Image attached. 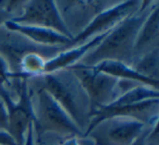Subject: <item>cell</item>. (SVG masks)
<instances>
[{
  "label": "cell",
  "instance_id": "obj_1",
  "mask_svg": "<svg viewBox=\"0 0 159 145\" xmlns=\"http://www.w3.org/2000/svg\"><path fill=\"white\" fill-rule=\"evenodd\" d=\"M152 7L150 1H143L141 8L135 13L113 27L100 44L92 49L80 63L93 67L104 60H119L125 62L134 57L135 40Z\"/></svg>",
  "mask_w": 159,
  "mask_h": 145
},
{
  "label": "cell",
  "instance_id": "obj_2",
  "mask_svg": "<svg viewBox=\"0 0 159 145\" xmlns=\"http://www.w3.org/2000/svg\"><path fill=\"white\" fill-rule=\"evenodd\" d=\"M42 77L43 90L51 95L66 110L81 131L83 132V128H85L86 131L89 123L92 106L89 95L76 75L70 69H64L44 74Z\"/></svg>",
  "mask_w": 159,
  "mask_h": 145
},
{
  "label": "cell",
  "instance_id": "obj_3",
  "mask_svg": "<svg viewBox=\"0 0 159 145\" xmlns=\"http://www.w3.org/2000/svg\"><path fill=\"white\" fill-rule=\"evenodd\" d=\"M152 127L131 117H113L100 121L83 136L94 145H132Z\"/></svg>",
  "mask_w": 159,
  "mask_h": 145
},
{
  "label": "cell",
  "instance_id": "obj_4",
  "mask_svg": "<svg viewBox=\"0 0 159 145\" xmlns=\"http://www.w3.org/2000/svg\"><path fill=\"white\" fill-rule=\"evenodd\" d=\"M0 97L3 99L8 111V132L13 136L18 145H23L30 123L35 122V112L26 79L19 82V98L14 101L7 87L0 86Z\"/></svg>",
  "mask_w": 159,
  "mask_h": 145
},
{
  "label": "cell",
  "instance_id": "obj_5",
  "mask_svg": "<svg viewBox=\"0 0 159 145\" xmlns=\"http://www.w3.org/2000/svg\"><path fill=\"white\" fill-rule=\"evenodd\" d=\"M71 71L80 80L91 101L92 111L111 104L121 95L120 80L105 73L98 72L93 67L77 63L70 67Z\"/></svg>",
  "mask_w": 159,
  "mask_h": 145
},
{
  "label": "cell",
  "instance_id": "obj_6",
  "mask_svg": "<svg viewBox=\"0 0 159 145\" xmlns=\"http://www.w3.org/2000/svg\"><path fill=\"white\" fill-rule=\"evenodd\" d=\"M34 128L36 131H53L71 136H83V132L66 110L43 88L38 91L37 107H34Z\"/></svg>",
  "mask_w": 159,
  "mask_h": 145
},
{
  "label": "cell",
  "instance_id": "obj_7",
  "mask_svg": "<svg viewBox=\"0 0 159 145\" xmlns=\"http://www.w3.org/2000/svg\"><path fill=\"white\" fill-rule=\"evenodd\" d=\"M11 21L20 24L34 25L53 30L62 35L73 40V35L64 22L56 1L51 0H33L25 2L20 16Z\"/></svg>",
  "mask_w": 159,
  "mask_h": 145
},
{
  "label": "cell",
  "instance_id": "obj_8",
  "mask_svg": "<svg viewBox=\"0 0 159 145\" xmlns=\"http://www.w3.org/2000/svg\"><path fill=\"white\" fill-rule=\"evenodd\" d=\"M142 2L143 1H135V0L122 1L108 9L98 12L93 18V20L76 36L73 37L70 45L76 46V45L83 44L94 36L111 31L124 19L135 13L141 8Z\"/></svg>",
  "mask_w": 159,
  "mask_h": 145
},
{
  "label": "cell",
  "instance_id": "obj_9",
  "mask_svg": "<svg viewBox=\"0 0 159 145\" xmlns=\"http://www.w3.org/2000/svg\"><path fill=\"white\" fill-rule=\"evenodd\" d=\"M109 32L94 36V37H92L91 40H89L87 42L83 43V44L76 45V46L73 47V48L66 49V50L58 54L57 56H55V57L51 58V59L47 60L46 63H45L43 75L48 74V73L57 72V71H60V70H64V69H69L70 67L80 63V61H81L92 49H94L96 46H98V45L100 44V42L106 37Z\"/></svg>",
  "mask_w": 159,
  "mask_h": 145
},
{
  "label": "cell",
  "instance_id": "obj_10",
  "mask_svg": "<svg viewBox=\"0 0 159 145\" xmlns=\"http://www.w3.org/2000/svg\"><path fill=\"white\" fill-rule=\"evenodd\" d=\"M159 37V5L155 2L147 18L142 24L134 44V56L142 55L158 48Z\"/></svg>",
  "mask_w": 159,
  "mask_h": 145
},
{
  "label": "cell",
  "instance_id": "obj_11",
  "mask_svg": "<svg viewBox=\"0 0 159 145\" xmlns=\"http://www.w3.org/2000/svg\"><path fill=\"white\" fill-rule=\"evenodd\" d=\"M6 27L9 31L16 32L25 36L29 40L45 46H55V45H70L72 40L53 30L45 29V27L34 26V25L20 24V23L8 21L6 22Z\"/></svg>",
  "mask_w": 159,
  "mask_h": 145
},
{
  "label": "cell",
  "instance_id": "obj_12",
  "mask_svg": "<svg viewBox=\"0 0 159 145\" xmlns=\"http://www.w3.org/2000/svg\"><path fill=\"white\" fill-rule=\"evenodd\" d=\"M93 68L98 72L108 74L121 81L132 82L135 84L150 86V87L158 90L159 81H155L149 77H143L142 74L137 73L132 67L129 66L126 62H122L119 60H104L93 66Z\"/></svg>",
  "mask_w": 159,
  "mask_h": 145
},
{
  "label": "cell",
  "instance_id": "obj_13",
  "mask_svg": "<svg viewBox=\"0 0 159 145\" xmlns=\"http://www.w3.org/2000/svg\"><path fill=\"white\" fill-rule=\"evenodd\" d=\"M132 67L137 73L143 77H149L155 81H158V67H159V51L155 48L148 53L142 55L139 59L132 63Z\"/></svg>",
  "mask_w": 159,
  "mask_h": 145
},
{
  "label": "cell",
  "instance_id": "obj_14",
  "mask_svg": "<svg viewBox=\"0 0 159 145\" xmlns=\"http://www.w3.org/2000/svg\"><path fill=\"white\" fill-rule=\"evenodd\" d=\"M47 60L36 53H27L20 59V72L16 73L19 79H30L32 77H42Z\"/></svg>",
  "mask_w": 159,
  "mask_h": 145
},
{
  "label": "cell",
  "instance_id": "obj_15",
  "mask_svg": "<svg viewBox=\"0 0 159 145\" xmlns=\"http://www.w3.org/2000/svg\"><path fill=\"white\" fill-rule=\"evenodd\" d=\"M16 77V73L13 72L9 68V64L5 60V58L0 55V86L10 85L12 81Z\"/></svg>",
  "mask_w": 159,
  "mask_h": 145
},
{
  "label": "cell",
  "instance_id": "obj_16",
  "mask_svg": "<svg viewBox=\"0 0 159 145\" xmlns=\"http://www.w3.org/2000/svg\"><path fill=\"white\" fill-rule=\"evenodd\" d=\"M0 130L8 131V111L3 99L0 97Z\"/></svg>",
  "mask_w": 159,
  "mask_h": 145
},
{
  "label": "cell",
  "instance_id": "obj_17",
  "mask_svg": "<svg viewBox=\"0 0 159 145\" xmlns=\"http://www.w3.org/2000/svg\"><path fill=\"white\" fill-rule=\"evenodd\" d=\"M23 145H36L35 142V128H34V122H31L27 128L26 134H25V140Z\"/></svg>",
  "mask_w": 159,
  "mask_h": 145
},
{
  "label": "cell",
  "instance_id": "obj_18",
  "mask_svg": "<svg viewBox=\"0 0 159 145\" xmlns=\"http://www.w3.org/2000/svg\"><path fill=\"white\" fill-rule=\"evenodd\" d=\"M0 145H18L13 136L5 130H0Z\"/></svg>",
  "mask_w": 159,
  "mask_h": 145
},
{
  "label": "cell",
  "instance_id": "obj_19",
  "mask_svg": "<svg viewBox=\"0 0 159 145\" xmlns=\"http://www.w3.org/2000/svg\"><path fill=\"white\" fill-rule=\"evenodd\" d=\"M12 20V16L10 13H8L1 6H0V25L6 24V22Z\"/></svg>",
  "mask_w": 159,
  "mask_h": 145
},
{
  "label": "cell",
  "instance_id": "obj_20",
  "mask_svg": "<svg viewBox=\"0 0 159 145\" xmlns=\"http://www.w3.org/2000/svg\"><path fill=\"white\" fill-rule=\"evenodd\" d=\"M61 145H82L81 143V140H80V136H75V135H72L66 140Z\"/></svg>",
  "mask_w": 159,
  "mask_h": 145
},
{
  "label": "cell",
  "instance_id": "obj_21",
  "mask_svg": "<svg viewBox=\"0 0 159 145\" xmlns=\"http://www.w3.org/2000/svg\"><path fill=\"white\" fill-rule=\"evenodd\" d=\"M150 129H152V128H150ZM150 129H149V130H150ZM149 130H148V131L146 132V133H144L143 135H142L141 138H139V140H137V141H135V142L133 143L132 145H145L146 136H147V134H148V132H149Z\"/></svg>",
  "mask_w": 159,
  "mask_h": 145
},
{
  "label": "cell",
  "instance_id": "obj_22",
  "mask_svg": "<svg viewBox=\"0 0 159 145\" xmlns=\"http://www.w3.org/2000/svg\"><path fill=\"white\" fill-rule=\"evenodd\" d=\"M39 145H42V144H39Z\"/></svg>",
  "mask_w": 159,
  "mask_h": 145
}]
</instances>
